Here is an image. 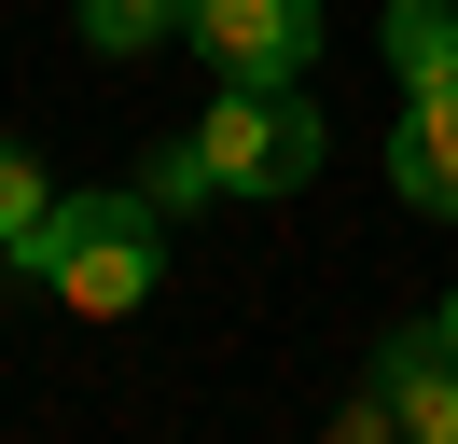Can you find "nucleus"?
Wrapping results in <instances>:
<instances>
[{
  "mask_svg": "<svg viewBox=\"0 0 458 444\" xmlns=\"http://www.w3.org/2000/svg\"><path fill=\"white\" fill-rule=\"evenodd\" d=\"M208 194H223V181H208V153H195V139H181V153H153V209H208Z\"/></svg>",
  "mask_w": 458,
  "mask_h": 444,
  "instance_id": "obj_9",
  "label": "nucleus"
},
{
  "mask_svg": "<svg viewBox=\"0 0 458 444\" xmlns=\"http://www.w3.org/2000/svg\"><path fill=\"white\" fill-rule=\"evenodd\" d=\"M334 444H403V416H389V403H375V388H361V403L334 416Z\"/></svg>",
  "mask_w": 458,
  "mask_h": 444,
  "instance_id": "obj_10",
  "label": "nucleus"
},
{
  "mask_svg": "<svg viewBox=\"0 0 458 444\" xmlns=\"http://www.w3.org/2000/svg\"><path fill=\"white\" fill-rule=\"evenodd\" d=\"M375 42H389L403 98H417V83H458V0H389V28H375Z\"/></svg>",
  "mask_w": 458,
  "mask_h": 444,
  "instance_id": "obj_6",
  "label": "nucleus"
},
{
  "mask_svg": "<svg viewBox=\"0 0 458 444\" xmlns=\"http://www.w3.org/2000/svg\"><path fill=\"white\" fill-rule=\"evenodd\" d=\"M445 347H458V292H445Z\"/></svg>",
  "mask_w": 458,
  "mask_h": 444,
  "instance_id": "obj_11",
  "label": "nucleus"
},
{
  "mask_svg": "<svg viewBox=\"0 0 458 444\" xmlns=\"http://www.w3.org/2000/svg\"><path fill=\"white\" fill-rule=\"evenodd\" d=\"M181 42H195L223 83H306L319 0H195V14H181Z\"/></svg>",
  "mask_w": 458,
  "mask_h": 444,
  "instance_id": "obj_3",
  "label": "nucleus"
},
{
  "mask_svg": "<svg viewBox=\"0 0 458 444\" xmlns=\"http://www.w3.org/2000/svg\"><path fill=\"white\" fill-rule=\"evenodd\" d=\"M389 181H403V209L458 222V83H417V98H403V125H389Z\"/></svg>",
  "mask_w": 458,
  "mask_h": 444,
  "instance_id": "obj_5",
  "label": "nucleus"
},
{
  "mask_svg": "<svg viewBox=\"0 0 458 444\" xmlns=\"http://www.w3.org/2000/svg\"><path fill=\"white\" fill-rule=\"evenodd\" d=\"M42 209H56V181H42V166L14 153V139H0V264H14V250L42 236Z\"/></svg>",
  "mask_w": 458,
  "mask_h": 444,
  "instance_id": "obj_8",
  "label": "nucleus"
},
{
  "mask_svg": "<svg viewBox=\"0 0 458 444\" xmlns=\"http://www.w3.org/2000/svg\"><path fill=\"white\" fill-rule=\"evenodd\" d=\"M361 388L403 416V444H458V347H445V320H417V333H375Z\"/></svg>",
  "mask_w": 458,
  "mask_h": 444,
  "instance_id": "obj_4",
  "label": "nucleus"
},
{
  "mask_svg": "<svg viewBox=\"0 0 458 444\" xmlns=\"http://www.w3.org/2000/svg\"><path fill=\"white\" fill-rule=\"evenodd\" d=\"M14 278H42L70 320H140L167 278V209L153 194H56L42 236L14 250Z\"/></svg>",
  "mask_w": 458,
  "mask_h": 444,
  "instance_id": "obj_1",
  "label": "nucleus"
},
{
  "mask_svg": "<svg viewBox=\"0 0 458 444\" xmlns=\"http://www.w3.org/2000/svg\"><path fill=\"white\" fill-rule=\"evenodd\" d=\"M195 153H208L223 194H306L319 153H334V125L306 111V83H223L195 111Z\"/></svg>",
  "mask_w": 458,
  "mask_h": 444,
  "instance_id": "obj_2",
  "label": "nucleus"
},
{
  "mask_svg": "<svg viewBox=\"0 0 458 444\" xmlns=\"http://www.w3.org/2000/svg\"><path fill=\"white\" fill-rule=\"evenodd\" d=\"M181 14H195V0H70L84 56H153V42H181Z\"/></svg>",
  "mask_w": 458,
  "mask_h": 444,
  "instance_id": "obj_7",
  "label": "nucleus"
}]
</instances>
